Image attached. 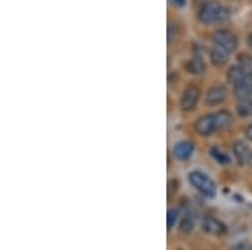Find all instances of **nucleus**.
I'll use <instances>...</instances> for the list:
<instances>
[{
	"instance_id": "9",
	"label": "nucleus",
	"mask_w": 252,
	"mask_h": 250,
	"mask_svg": "<svg viewBox=\"0 0 252 250\" xmlns=\"http://www.w3.org/2000/svg\"><path fill=\"white\" fill-rule=\"evenodd\" d=\"M234 92H235V96H237L239 99L251 98V94H252V78H251V74L247 76L244 81H241L239 84H235Z\"/></svg>"
},
{
	"instance_id": "7",
	"label": "nucleus",
	"mask_w": 252,
	"mask_h": 250,
	"mask_svg": "<svg viewBox=\"0 0 252 250\" xmlns=\"http://www.w3.org/2000/svg\"><path fill=\"white\" fill-rule=\"evenodd\" d=\"M202 228H204V232L210 233V235H223L227 232L225 225L220 220L215 219V217H205L202 220Z\"/></svg>"
},
{
	"instance_id": "1",
	"label": "nucleus",
	"mask_w": 252,
	"mask_h": 250,
	"mask_svg": "<svg viewBox=\"0 0 252 250\" xmlns=\"http://www.w3.org/2000/svg\"><path fill=\"white\" fill-rule=\"evenodd\" d=\"M227 17H229V12L223 5H220L215 0H209L202 5L200 14H198V19L204 24H219L223 22Z\"/></svg>"
},
{
	"instance_id": "22",
	"label": "nucleus",
	"mask_w": 252,
	"mask_h": 250,
	"mask_svg": "<svg viewBox=\"0 0 252 250\" xmlns=\"http://www.w3.org/2000/svg\"><path fill=\"white\" fill-rule=\"evenodd\" d=\"M247 163L252 165V151H251V155H249V160H247Z\"/></svg>"
},
{
	"instance_id": "5",
	"label": "nucleus",
	"mask_w": 252,
	"mask_h": 250,
	"mask_svg": "<svg viewBox=\"0 0 252 250\" xmlns=\"http://www.w3.org/2000/svg\"><path fill=\"white\" fill-rule=\"evenodd\" d=\"M195 131L200 136H210V135H214V133H217L214 114H207V116H202L200 119H197V123H195Z\"/></svg>"
},
{
	"instance_id": "11",
	"label": "nucleus",
	"mask_w": 252,
	"mask_h": 250,
	"mask_svg": "<svg viewBox=\"0 0 252 250\" xmlns=\"http://www.w3.org/2000/svg\"><path fill=\"white\" fill-rule=\"evenodd\" d=\"M214 121H215V128H217V131H222L232 124V114L227 112V111L214 112Z\"/></svg>"
},
{
	"instance_id": "17",
	"label": "nucleus",
	"mask_w": 252,
	"mask_h": 250,
	"mask_svg": "<svg viewBox=\"0 0 252 250\" xmlns=\"http://www.w3.org/2000/svg\"><path fill=\"white\" fill-rule=\"evenodd\" d=\"M210 153H212L214 158L217 160L219 163H222V165H227V163L230 161V160H229V156L223 155V153H222L220 150H219V148H212V151H210Z\"/></svg>"
},
{
	"instance_id": "3",
	"label": "nucleus",
	"mask_w": 252,
	"mask_h": 250,
	"mask_svg": "<svg viewBox=\"0 0 252 250\" xmlns=\"http://www.w3.org/2000/svg\"><path fill=\"white\" fill-rule=\"evenodd\" d=\"M214 42L217 47L227 51V52H234L237 49V37L229 30H217L214 34Z\"/></svg>"
},
{
	"instance_id": "14",
	"label": "nucleus",
	"mask_w": 252,
	"mask_h": 250,
	"mask_svg": "<svg viewBox=\"0 0 252 250\" xmlns=\"http://www.w3.org/2000/svg\"><path fill=\"white\" fill-rule=\"evenodd\" d=\"M237 112H239V116H242V118H249V116H252V99L247 98V99L239 101Z\"/></svg>"
},
{
	"instance_id": "13",
	"label": "nucleus",
	"mask_w": 252,
	"mask_h": 250,
	"mask_svg": "<svg viewBox=\"0 0 252 250\" xmlns=\"http://www.w3.org/2000/svg\"><path fill=\"white\" fill-rule=\"evenodd\" d=\"M234 155H235V158L241 161V163H247L251 151H249V148H247L246 144L241 143V141H237V143L234 144Z\"/></svg>"
},
{
	"instance_id": "20",
	"label": "nucleus",
	"mask_w": 252,
	"mask_h": 250,
	"mask_svg": "<svg viewBox=\"0 0 252 250\" xmlns=\"http://www.w3.org/2000/svg\"><path fill=\"white\" fill-rule=\"evenodd\" d=\"M246 138L252 141V124H251V126H247V128H246Z\"/></svg>"
},
{
	"instance_id": "8",
	"label": "nucleus",
	"mask_w": 252,
	"mask_h": 250,
	"mask_svg": "<svg viewBox=\"0 0 252 250\" xmlns=\"http://www.w3.org/2000/svg\"><path fill=\"white\" fill-rule=\"evenodd\" d=\"M173 155H175V158H177V160L187 161L190 156L193 155V144L190 143V141H180V143L175 144Z\"/></svg>"
},
{
	"instance_id": "15",
	"label": "nucleus",
	"mask_w": 252,
	"mask_h": 250,
	"mask_svg": "<svg viewBox=\"0 0 252 250\" xmlns=\"http://www.w3.org/2000/svg\"><path fill=\"white\" fill-rule=\"evenodd\" d=\"M195 227V217L193 213H187V215H184V219H182L180 222V230L182 233H192Z\"/></svg>"
},
{
	"instance_id": "12",
	"label": "nucleus",
	"mask_w": 252,
	"mask_h": 250,
	"mask_svg": "<svg viewBox=\"0 0 252 250\" xmlns=\"http://www.w3.org/2000/svg\"><path fill=\"white\" fill-rule=\"evenodd\" d=\"M247 72L244 71V67L242 66H232V67H229V71H227V79H229V83L230 84H239L241 81H244L247 78Z\"/></svg>"
},
{
	"instance_id": "16",
	"label": "nucleus",
	"mask_w": 252,
	"mask_h": 250,
	"mask_svg": "<svg viewBox=\"0 0 252 250\" xmlns=\"http://www.w3.org/2000/svg\"><path fill=\"white\" fill-rule=\"evenodd\" d=\"M187 71L192 72V74H200V72H204V64H202L200 59H192L187 64Z\"/></svg>"
},
{
	"instance_id": "18",
	"label": "nucleus",
	"mask_w": 252,
	"mask_h": 250,
	"mask_svg": "<svg viewBox=\"0 0 252 250\" xmlns=\"http://www.w3.org/2000/svg\"><path fill=\"white\" fill-rule=\"evenodd\" d=\"M177 220H178V210H177V208H172V210L168 212V220H166L168 228H173L175 223H177Z\"/></svg>"
},
{
	"instance_id": "23",
	"label": "nucleus",
	"mask_w": 252,
	"mask_h": 250,
	"mask_svg": "<svg viewBox=\"0 0 252 250\" xmlns=\"http://www.w3.org/2000/svg\"><path fill=\"white\" fill-rule=\"evenodd\" d=\"M251 78H252V74H251Z\"/></svg>"
},
{
	"instance_id": "21",
	"label": "nucleus",
	"mask_w": 252,
	"mask_h": 250,
	"mask_svg": "<svg viewBox=\"0 0 252 250\" xmlns=\"http://www.w3.org/2000/svg\"><path fill=\"white\" fill-rule=\"evenodd\" d=\"M247 42H249V46L252 47V34H249V37H247Z\"/></svg>"
},
{
	"instance_id": "4",
	"label": "nucleus",
	"mask_w": 252,
	"mask_h": 250,
	"mask_svg": "<svg viewBox=\"0 0 252 250\" xmlns=\"http://www.w3.org/2000/svg\"><path fill=\"white\" fill-rule=\"evenodd\" d=\"M198 98H200V91H198V87L189 86L184 91V94H182L180 108L184 111H192V110H195V106H197V103H198Z\"/></svg>"
},
{
	"instance_id": "2",
	"label": "nucleus",
	"mask_w": 252,
	"mask_h": 250,
	"mask_svg": "<svg viewBox=\"0 0 252 250\" xmlns=\"http://www.w3.org/2000/svg\"><path fill=\"white\" fill-rule=\"evenodd\" d=\"M189 180H190V183H192L198 192L204 193L205 196H214L215 192H217L212 178L207 176L205 173H202V171H192L189 175Z\"/></svg>"
},
{
	"instance_id": "6",
	"label": "nucleus",
	"mask_w": 252,
	"mask_h": 250,
	"mask_svg": "<svg viewBox=\"0 0 252 250\" xmlns=\"http://www.w3.org/2000/svg\"><path fill=\"white\" fill-rule=\"evenodd\" d=\"M227 98V89L220 84H217V86L210 87L209 91H207L205 94V103L209 104V106H219V104H222L223 101Z\"/></svg>"
},
{
	"instance_id": "10",
	"label": "nucleus",
	"mask_w": 252,
	"mask_h": 250,
	"mask_svg": "<svg viewBox=\"0 0 252 250\" xmlns=\"http://www.w3.org/2000/svg\"><path fill=\"white\" fill-rule=\"evenodd\" d=\"M229 54L230 52H227V51H223L220 47L215 46L214 49L210 51V60H212V64L215 67H222L229 62Z\"/></svg>"
},
{
	"instance_id": "19",
	"label": "nucleus",
	"mask_w": 252,
	"mask_h": 250,
	"mask_svg": "<svg viewBox=\"0 0 252 250\" xmlns=\"http://www.w3.org/2000/svg\"><path fill=\"white\" fill-rule=\"evenodd\" d=\"M175 7H184L185 5V0H170Z\"/></svg>"
}]
</instances>
